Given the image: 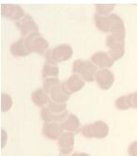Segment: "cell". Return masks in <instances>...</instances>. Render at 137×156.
<instances>
[{
    "label": "cell",
    "mask_w": 137,
    "mask_h": 156,
    "mask_svg": "<svg viewBox=\"0 0 137 156\" xmlns=\"http://www.w3.org/2000/svg\"><path fill=\"white\" fill-rule=\"evenodd\" d=\"M10 53L16 57H24L31 53L28 47L26 45L25 37H21L15 43L10 45Z\"/></svg>",
    "instance_id": "9a60e30c"
},
{
    "label": "cell",
    "mask_w": 137,
    "mask_h": 156,
    "mask_svg": "<svg viewBox=\"0 0 137 156\" xmlns=\"http://www.w3.org/2000/svg\"><path fill=\"white\" fill-rule=\"evenodd\" d=\"M128 152L130 156H137V141L130 145Z\"/></svg>",
    "instance_id": "cb8c5ba5"
},
{
    "label": "cell",
    "mask_w": 137,
    "mask_h": 156,
    "mask_svg": "<svg viewBox=\"0 0 137 156\" xmlns=\"http://www.w3.org/2000/svg\"><path fill=\"white\" fill-rule=\"evenodd\" d=\"M85 80L77 74H72L67 80L62 82V88L64 92L71 95L80 90H82L85 86Z\"/></svg>",
    "instance_id": "9c48e42d"
},
{
    "label": "cell",
    "mask_w": 137,
    "mask_h": 156,
    "mask_svg": "<svg viewBox=\"0 0 137 156\" xmlns=\"http://www.w3.org/2000/svg\"><path fill=\"white\" fill-rule=\"evenodd\" d=\"M73 54L72 48L68 44H60L56 46L52 50H48L45 52L46 62L57 65L58 63H62L64 61H68L72 58Z\"/></svg>",
    "instance_id": "3957f363"
},
{
    "label": "cell",
    "mask_w": 137,
    "mask_h": 156,
    "mask_svg": "<svg viewBox=\"0 0 137 156\" xmlns=\"http://www.w3.org/2000/svg\"><path fill=\"white\" fill-rule=\"evenodd\" d=\"M81 132L87 137L103 138L108 135V126L103 122H96L92 124L84 126Z\"/></svg>",
    "instance_id": "8992f818"
},
{
    "label": "cell",
    "mask_w": 137,
    "mask_h": 156,
    "mask_svg": "<svg viewBox=\"0 0 137 156\" xmlns=\"http://www.w3.org/2000/svg\"><path fill=\"white\" fill-rule=\"evenodd\" d=\"M72 72L74 74L79 75L85 81L91 82L95 80L96 74L98 70L91 61H83V60H76L72 66Z\"/></svg>",
    "instance_id": "277c9868"
},
{
    "label": "cell",
    "mask_w": 137,
    "mask_h": 156,
    "mask_svg": "<svg viewBox=\"0 0 137 156\" xmlns=\"http://www.w3.org/2000/svg\"><path fill=\"white\" fill-rule=\"evenodd\" d=\"M16 26L21 32L22 37H27L33 33H39V26L29 14L26 15L16 23Z\"/></svg>",
    "instance_id": "ba28073f"
},
{
    "label": "cell",
    "mask_w": 137,
    "mask_h": 156,
    "mask_svg": "<svg viewBox=\"0 0 137 156\" xmlns=\"http://www.w3.org/2000/svg\"><path fill=\"white\" fill-rule=\"evenodd\" d=\"M106 46L109 48V54L115 61L123 57L125 53L124 41L118 40L111 35L106 37Z\"/></svg>",
    "instance_id": "52a82bcc"
},
{
    "label": "cell",
    "mask_w": 137,
    "mask_h": 156,
    "mask_svg": "<svg viewBox=\"0 0 137 156\" xmlns=\"http://www.w3.org/2000/svg\"><path fill=\"white\" fill-rule=\"evenodd\" d=\"M95 80L98 83L99 87L102 90H108L112 87L115 81V76L113 72L107 68H102L98 70L97 74L95 77Z\"/></svg>",
    "instance_id": "30bf717a"
},
{
    "label": "cell",
    "mask_w": 137,
    "mask_h": 156,
    "mask_svg": "<svg viewBox=\"0 0 137 156\" xmlns=\"http://www.w3.org/2000/svg\"><path fill=\"white\" fill-rule=\"evenodd\" d=\"M116 107L121 110H126V109L130 108L131 103H130L129 95H126V96L124 95V96H121V97L117 98L116 100Z\"/></svg>",
    "instance_id": "ffe728a7"
},
{
    "label": "cell",
    "mask_w": 137,
    "mask_h": 156,
    "mask_svg": "<svg viewBox=\"0 0 137 156\" xmlns=\"http://www.w3.org/2000/svg\"><path fill=\"white\" fill-rule=\"evenodd\" d=\"M60 81L57 78H51V79H47L44 80V83H43V90L47 93V94H50L51 90L54 87L57 86V84H59Z\"/></svg>",
    "instance_id": "7402d4cb"
},
{
    "label": "cell",
    "mask_w": 137,
    "mask_h": 156,
    "mask_svg": "<svg viewBox=\"0 0 137 156\" xmlns=\"http://www.w3.org/2000/svg\"><path fill=\"white\" fill-rule=\"evenodd\" d=\"M61 125L63 127V129L72 131L74 133H76L80 130V126H81L78 118L73 114H71L68 118H66Z\"/></svg>",
    "instance_id": "d6986e66"
},
{
    "label": "cell",
    "mask_w": 137,
    "mask_h": 156,
    "mask_svg": "<svg viewBox=\"0 0 137 156\" xmlns=\"http://www.w3.org/2000/svg\"><path fill=\"white\" fill-rule=\"evenodd\" d=\"M1 14L13 21H20L25 16L24 9L18 5H1Z\"/></svg>",
    "instance_id": "8fae6325"
},
{
    "label": "cell",
    "mask_w": 137,
    "mask_h": 156,
    "mask_svg": "<svg viewBox=\"0 0 137 156\" xmlns=\"http://www.w3.org/2000/svg\"><path fill=\"white\" fill-rule=\"evenodd\" d=\"M68 111L66 110L65 103H54L49 101L48 107L43 108L40 111V116L43 121L50 122L52 121H62L66 119Z\"/></svg>",
    "instance_id": "7a4b0ae2"
},
{
    "label": "cell",
    "mask_w": 137,
    "mask_h": 156,
    "mask_svg": "<svg viewBox=\"0 0 137 156\" xmlns=\"http://www.w3.org/2000/svg\"><path fill=\"white\" fill-rule=\"evenodd\" d=\"M1 103H2V105H1L2 110L3 111L9 110L12 106V100H11L10 96L7 94H1Z\"/></svg>",
    "instance_id": "603a6c76"
},
{
    "label": "cell",
    "mask_w": 137,
    "mask_h": 156,
    "mask_svg": "<svg viewBox=\"0 0 137 156\" xmlns=\"http://www.w3.org/2000/svg\"><path fill=\"white\" fill-rule=\"evenodd\" d=\"M63 132L62 125H59L56 122H45L43 128V135L53 140L57 139Z\"/></svg>",
    "instance_id": "4fadbf2b"
},
{
    "label": "cell",
    "mask_w": 137,
    "mask_h": 156,
    "mask_svg": "<svg viewBox=\"0 0 137 156\" xmlns=\"http://www.w3.org/2000/svg\"><path fill=\"white\" fill-rule=\"evenodd\" d=\"M72 156H89V155L87 154V153H75Z\"/></svg>",
    "instance_id": "484cf974"
},
{
    "label": "cell",
    "mask_w": 137,
    "mask_h": 156,
    "mask_svg": "<svg viewBox=\"0 0 137 156\" xmlns=\"http://www.w3.org/2000/svg\"><path fill=\"white\" fill-rule=\"evenodd\" d=\"M95 25L100 31L104 33H110L112 37L118 40L125 39V25L122 19L117 14H109V15H99L96 13L94 15Z\"/></svg>",
    "instance_id": "6da1fadb"
},
{
    "label": "cell",
    "mask_w": 137,
    "mask_h": 156,
    "mask_svg": "<svg viewBox=\"0 0 137 156\" xmlns=\"http://www.w3.org/2000/svg\"><path fill=\"white\" fill-rule=\"evenodd\" d=\"M96 12L99 15H109V13L111 11H113V9H115V5H96Z\"/></svg>",
    "instance_id": "44dd1931"
},
{
    "label": "cell",
    "mask_w": 137,
    "mask_h": 156,
    "mask_svg": "<svg viewBox=\"0 0 137 156\" xmlns=\"http://www.w3.org/2000/svg\"><path fill=\"white\" fill-rule=\"evenodd\" d=\"M31 99L33 103L39 107H43L45 104L49 103V97L43 89H38L34 91L31 94Z\"/></svg>",
    "instance_id": "ac0fdd59"
},
{
    "label": "cell",
    "mask_w": 137,
    "mask_h": 156,
    "mask_svg": "<svg viewBox=\"0 0 137 156\" xmlns=\"http://www.w3.org/2000/svg\"><path fill=\"white\" fill-rule=\"evenodd\" d=\"M129 99H130L131 107H133V108H137V92L133 93V94H129Z\"/></svg>",
    "instance_id": "d4e9b609"
},
{
    "label": "cell",
    "mask_w": 137,
    "mask_h": 156,
    "mask_svg": "<svg viewBox=\"0 0 137 156\" xmlns=\"http://www.w3.org/2000/svg\"><path fill=\"white\" fill-rule=\"evenodd\" d=\"M73 144H74V135L72 133L63 134L58 140L60 152L65 155L68 154L73 149Z\"/></svg>",
    "instance_id": "5bb4252c"
},
{
    "label": "cell",
    "mask_w": 137,
    "mask_h": 156,
    "mask_svg": "<svg viewBox=\"0 0 137 156\" xmlns=\"http://www.w3.org/2000/svg\"><path fill=\"white\" fill-rule=\"evenodd\" d=\"M96 66H99L102 68H108L114 66L115 60L111 57L110 54L105 51H98L95 52L91 56L90 60Z\"/></svg>",
    "instance_id": "7c38bea8"
},
{
    "label": "cell",
    "mask_w": 137,
    "mask_h": 156,
    "mask_svg": "<svg viewBox=\"0 0 137 156\" xmlns=\"http://www.w3.org/2000/svg\"><path fill=\"white\" fill-rule=\"evenodd\" d=\"M26 45L31 52H36L38 54H43L49 48L48 41L43 38L39 33H33L25 37Z\"/></svg>",
    "instance_id": "5b68a950"
},
{
    "label": "cell",
    "mask_w": 137,
    "mask_h": 156,
    "mask_svg": "<svg viewBox=\"0 0 137 156\" xmlns=\"http://www.w3.org/2000/svg\"><path fill=\"white\" fill-rule=\"evenodd\" d=\"M50 96L52 101L54 103H66L70 98V95L67 94L62 88V82L57 84L51 90Z\"/></svg>",
    "instance_id": "2e32d148"
},
{
    "label": "cell",
    "mask_w": 137,
    "mask_h": 156,
    "mask_svg": "<svg viewBox=\"0 0 137 156\" xmlns=\"http://www.w3.org/2000/svg\"><path fill=\"white\" fill-rule=\"evenodd\" d=\"M58 73H59V69H58V66L57 65L51 64L48 62H46L43 65L42 76H43V79L44 80L47 79H51V78H57Z\"/></svg>",
    "instance_id": "e0dca14e"
}]
</instances>
